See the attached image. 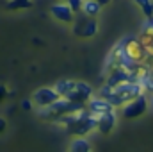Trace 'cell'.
Returning a JSON list of instances; mask_svg holds the SVG:
<instances>
[{
    "label": "cell",
    "mask_w": 153,
    "mask_h": 152,
    "mask_svg": "<svg viewBox=\"0 0 153 152\" xmlns=\"http://www.w3.org/2000/svg\"><path fill=\"white\" fill-rule=\"evenodd\" d=\"M143 93H144V90H143L139 81H125V82H119L112 88V93H111V97L107 100L114 108H121L125 102H128L134 97H139Z\"/></svg>",
    "instance_id": "6da1fadb"
},
{
    "label": "cell",
    "mask_w": 153,
    "mask_h": 152,
    "mask_svg": "<svg viewBox=\"0 0 153 152\" xmlns=\"http://www.w3.org/2000/svg\"><path fill=\"white\" fill-rule=\"evenodd\" d=\"M148 104H150V100H148L146 93H143V95L134 97L132 100L125 102V104L121 106V114H123L125 118H137V116H141V114L146 113Z\"/></svg>",
    "instance_id": "7a4b0ae2"
},
{
    "label": "cell",
    "mask_w": 153,
    "mask_h": 152,
    "mask_svg": "<svg viewBox=\"0 0 153 152\" xmlns=\"http://www.w3.org/2000/svg\"><path fill=\"white\" fill-rule=\"evenodd\" d=\"M93 97V86L91 84H87V82H84V81H75V86L68 91V95H66V99H70V100H75V102H85L87 104V100Z\"/></svg>",
    "instance_id": "3957f363"
},
{
    "label": "cell",
    "mask_w": 153,
    "mask_h": 152,
    "mask_svg": "<svg viewBox=\"0 0 153 152\" xmlns=\"http://www.w3.org/2000/svg\"><path fill=\"white\" fill-rule=\"evenodd\" d=\"M50 13H52V16H53L55 20L64 22V23H71L73 18H75V11L70 7V4H68L66 0L53 4V5L50 7Z\"/></svg>",
    "instance_id": "277c9868"
},
{
    "label": "cell",
    "mask_w": 153,
    "mask_h": 152,
    "mask_svg": "<svg viewBox=\"0 0 153 152\" xmlns=\"http://www.w3.org/2000/svg\"><path fill=\"white\" fill-rule=\"evenodd\" d=\"M59 97H61V95L57 93L55 88H48V86H45V88H39V90L34 91L32 100H34L36 106H50V104L55 102Z\"/></svg>",
    "instance_id": "5b68a950"
},
{
    "label": "cell",
    "mask_w": 153,
    "mask_h": 152,
    "mask_svg": "<svg viewBox=\"0 0 153 152\" xmlns=\"http://www.w3.org/2000/svg\"><path fill=\"white\" fill-rule=\"evenodd\" d=\"M87 109L91 111L93 114H103L107 113V111H112L114 109V106L107 100V99H103V97H91L89 100H87Z\"/></svg>",
    "instance_id": "8992f818"
},
{
    "label": "cell",
    "mask_w": 153,
    "mask_h": 152,
    "mask_svg": "<svg viewBox=\"0 0 153 152\" xmlns=\"http://www.w3.org/2000/svg\"><path fill=\"white\" fill-rule=\"evenodd\" d=\"M116 125V111H107L103 114H98V131L103 132V134H109Z\"/></svg>",
    "instance_id": "52a82bcc"
},
{
    "label": "cell",
    "mask_w": 153,
    "mask_h": 152,
    "mask_svg": "<svg viewBox=\"0 0 153 152\" xmlns=\"http://www.w3.org/2000/svg\"><path fill=\"white\" fill-rule=\"evenodd\" d=\"M96 31H98V23L93 18L87 20V22H82V27H75V32L80 34L82 38H91V36L96 34Z\"/></svg>",
    "instance_id": "ba28073f"
},
{
    "label": "cell",
    "mask_w": 153,
    "mask_h": 152,
    "mask_svg": "<svg viewBox=\"0 0 153 152\" xmlns=\"http://www.w3.org/2000/svg\"><path fill=\"white\" fill-rule=\"evenodd\" d=\"M100 9H102V4H100L98 0H84V4H82V11H84V14L93 16V18L100 13Z\"/></svg>",
    "instance_id": "9c48e42d"
},
{
    "label": "cell",
    "mask_w": 153,
    "mask_h": 152,
    "mask_svg": "<svg viewBox=\"0 0 153 152\" xmlns=\"http://www.w3.org/2000/svg\"><path fill=\"white\" fill-rule=\"evenodd\" d=\"M70 150L71 152H89L91 150V143L85 138H76L75 141H71Z\"/></svg>",
    "instance_id": "30bf717a"
},
{
    "label": "cell",
    "mask_w": 153,
    "mask_h": 152,
    "mask_svg": "<svg viewBox=\"0 0 153 152\" xmlns=\"http://www.w3.org/2000/svg\"><path fill=\"white\" fill-rule=\"evenodd\" d=\"M73 86H75V81H68V79H66V81H59L53 88L57 90V93H59L61 97H66V95H68V91H70Z\"/></svg>",
    "instance_id": "8fae6325"
},
{
    "label": "cell",
    "mask_w": 153,
    "mask_h": 152,
    "mask_svg": "<svg viewBox=\"0 0 153 152\" xmlns=\"http://www.w3.org/2000/svg\"><path fill=\"white\" fill-rule=\"evenodd\" d=\"M32 5L30 0H9L7 2V9L11 11H18V9H29Z\"/></svg>",
    "instance_id": "7c38bea8"
},
{
    "label": "cell",
    "mask_w": 153,
    "mask_h": 152,
    "mask_svg": "<svg viewBox=\"0 0 153 152\" xmlns=\"http://www.w3.org/2000/svg\"><path fill=\"white\" fill-rule=\"evenodd\" d=\"M137 5H141V9H143V13L150 18L153 16V2L152 0H134Z\"/></svg>",
    "instance_id": "4fadbf2b"
},
{
    "label": "cell",
    "mask_w": 153,
    "mask_h": 152,
    "mask_svg": "<svg viewBox=\"0 0 153 152\" xmlns=\"http://www.w3.org/2000/svg\"><path fill=\"white\" fill-rule=\"evenodd\" d=\"M66 2L70 4V7H71L75 13L82 11V4H84V0H66Z\"/></svg>",
    "instance_id": "5bb4252c"
},
{
    "label": "cell",
    "mask_w": 153,
    "mask_h": 152,
    "mask_svg": "<svg viewBox=\"0 0 153 152\" xmlns=\"http://www.w3.org/2000/svg\"><path fill=\"white\" fill-rule=\"evenodd\" d=\"M32 104H34V100H29V99H25V100H22V108H23L25 111H29V109H32Z\"/></svg>",
    "instance_id": "9a60e30c"
},
{
    "label": "cell",
    "mask_w": 153,
    "mask_h": 152,
    "mask_svg": "<svg viewBox=\"0 0 153 152\" xmlns=\"http://www.w3.org/2000/svg\"><path fill=\"white\" fill-rule=\"evenodd\" d=\"M4 97H7V90H5L4 84H0V100H2Z\"/></svg>",
    "instance_id": "2e32d148"
},
{
    "label": "cell",
    "mask_w": 153,
    "mask_h": 152,
    "mask_svg": "<svg viewBox=\"0 0 153 152\" xmlns=\"http://www.w3.org/2000/svg\"><path fill=\"white\" fill-rule=\"evenodd\" d=\"M4 129H5V120L0 116V132H4Z\"/></svg>",
    "instance_id": "e0dca14e"
},
{
    "label": "cell",
    "mask_w": 153,
    "mask_h": 152,
    "mask_svg": "<svg viewBox=\"0 0 153 152\" xmlns=\"http://www.w3.org/2000/svg\"><path fill=\"white\" fill-rule=\"evenodd\" d=\"M150 104H152V108H153V95H152V99H150Z\"/></svg>",
    "instance_id": "ac0fdd59"
}]
</instances>
